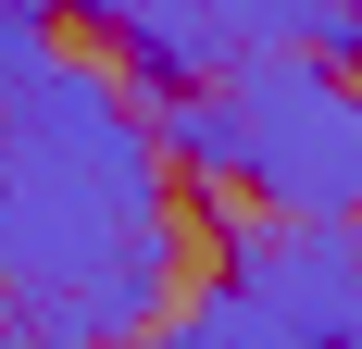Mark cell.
I'll return each mask as SVG.
<instances>
[{"mask_svg": "<svg viewBox=\"0 0 362 349\" xmlns=\"http://www.w3.org/2000/svg\"><path fill=\"white\" fill-rule=\"evenodd\" d=\"M175 300V200L138 100L75 50L0 63V337H150Z\"/></svg>", "mask_w": 362, "mask_h": 349, "instance_id": "obj_1", "label": "cell"}, {"mask_svg": "<svg viewBox=\"0 0 362 349\" xmlns=\"http://www.w3.org/2000/svg\"><path fill=\"white\" fill-rule=\"evenodd\" d=\"M225 125H238V187L262 212H362V75L313 63V37L213 63Z\"/></svg>", "mask_w": 362, "mask_h": 349, "instance_id": "obj_2", "label": "cell"}, {"mask_svg": "<svg viewBox=\"0 0 362 349\" xmlns=\"http://www.w3.org/2000/svg\"><path fill=\"white\" fill-rule=\"evenodd\" d=\"M213 262L300 349H362V225L350 212H213Z\"/></svg>", "mask_w": 362, "mask_h": 349, "instance_id": "obj_3", "label": "cell"}, {"mask_svg": "<svg viewBox=\"0 0 362 349\" xmlns=\"http://www.w3.org/2000/svg\"><path fill=\"white\" fill-rule=\"evenodd\" d=\"M75 13L125 50L138 88H187V75L238 63V50H275V37L325 25V0H75Z\"/></svg>", "mask_w": 362, "mask_h": 349, "instance_id": "obj_4", "label": "cell"}, {"mask_svg": "<svg viewBox=\"0 0 362 349\" xmlns=\"http://www.w3.org/2000/svg\"><path fill=\"white\" fill-rule=\"evenodd\" d=\"M138 125H150V150H163L175 174L238 187V125H225V88H213V75H187V88H138Z\"/></svg>", "mask_w": 362, "mask_h": 349, "instance_id": "obj_5", "label": "cell"}, {"mask_svg": "<svg viewBox=\"0 0 362 349\" xmlns=\"http://www.w3.org/2000/svg\"><path fill=\"white\" fill-rule=\"evenodd\" d=\"M150 349H300L288 324L262 312V300H238V287H200V300H163V312H150Z\"/></svg>", "mask_w": 362, "mask_h": 349, "instance_id": "obj_6", "label": "cell"}, {"mask_svg": "<svg viewBox=\"0 0 362 349\" xmlns=\"http://www.w3.org/2000/svg\"><path fill=\"white\" fill-rule=\"evenodd\" d=\"M313 50H325V63H362V0H325V25H313Z\"/></svg>", "mask_w": 362, "mask_h": 349, "instance_id": "obj_7", "label": "cell"}, {"mask_svg": "<svg viewBox=\"0 0 362 349\" xmlns=\"http://www.w3.org/2000/svg\"><path fill=\"white\" fill-rule=\"evenodd\" d=\"M25 50H50V25H37L25 0H0V63H25Z\"/></svg>", "mask_w": 362, "mask_h": 349, "instance_id": "obj_8", "label": "cell"}, {"mask_svg": "<svg viewBox=\"0 0 362 349\" xmlns=\"http://www.w3.org/2000/svg\"><path fill=\"white\" fill-rule=\"evenodd\" d=\"M37 349H112V337H37Z\"/></svg>", "mask_w": 362, "mask_h": 349, "instance_id": "obj_9", "label": "cell"}, {"mask_svg": "<svg viewBox=\"0 0 362 349\" xmlns=\"http://www.w3.org/2000/svg\"><path fill=\"white\" fill-rule=\"evenodd\" d=\"M25 13H37V25H50V13H75V0H25Z\"/></svg>", "mask_w": 362, "mask_h": 349, "instance_id": "obj_10", "label": "cell"}, {"mask_svg": "<svg viewBox=\"0 0 362 349\" xmlns=\"http://www.w3.org/2000/svg\"><path fill=\"white\" fill-rule=\"evenodd\" d=\"M0 349H13V337H0Z\"/></svg>", "mask_w": 362, "mask_h": 349, "instance_id": "obj_11", "label": "cell"}, {"mask_svg": "<svg viewBox=\"0 0 362 349\" xmlns=\"http://www.w3.org/2000/svg\"><path fill=\"white\" fill-rule=\"evenodd\" d=\"M350 225H362V212H350Z\"/></svg>", "mask_w": 362, "mask_h": 349, "instance_id": "obj_12", "label": "cell"}]
</instances>
